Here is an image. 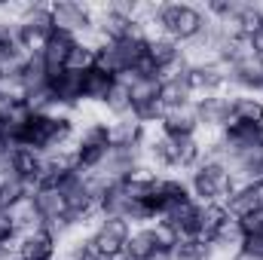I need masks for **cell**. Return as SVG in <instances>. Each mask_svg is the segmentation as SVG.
Segmentation results:
<instances>
[{
    "instance_id": "cell-8",
    "label": "cell",
    "mask_w": 263,
    "mask_h": 260,
    "mask_svg": "<svg viewBox=\"0 0 263 260\" xmlns=\"http://www.w3.org/2000/svg\"><path fill=\"white\" fill-rule=\"evenodd\" d=\"M147 62L156 67L159 77H172V73H184L187 70L190 55H187V46H181L178 40L162 37V34H150V40H147Z\"/></svg>"
},
{
    "instance_id": "cell-16",
    "label": "cell",
    "mask_w": 263,
    "mask_h": 260,
    "mask_svg": "<svg viewBox=\"0 0 263 260\" xmlns=\"http://www.w3.org/2000/svg\"><path fill=\"white\" fill-rule=\"evenodd\" d=\"M9 165H12V178L25 181L28 187L43 184V153H37L31 147H12L9 150Z\"/></svg>"
},
{
    "instance_id": "cell-15",
    "label": "cell",
    "mask_w": 263,
    "mask_h": 260,
    "mask_svg": "<svg viewBox=\"0 0 263 260\" xmlns=\"http://www.w3.org/2000/svg\"><path fill=\"white\" fill-rule=\"evenodd\" d=\"M80 40L77 37H70L65 31H52L49 34V40L37 49V55H40V62L46 65L49 73H59V70H65L67 62H70V52H73V46H77Z\"/></svg>"
},
{
    "instance_id": "cell-7",
    "label": "cell",
    "mask_w": 263,
    "mask_h": 260,
    "mask_svg": "<svg viewBox=\"0 0 263 260\" xmlns=\"http://www.w3.org/2000/svg\"><path fill=\"white\" fill-rule=\"evenodd\" d=\"M184 80L193 92V98L202 95H217V92H230V77H227V67L217 65L214 59H190V65L184 70Z\"/></svg>"
},
{
    "instance_id": "cell-23",
    "label": "cell",
    "mask_w": 263,
    "mask_h": 260,
    "mask_svg": "<svg viewBox=\"0 0 263 260\" xmlns=\"http://www.w3.org/2000/svg\"><path fill=\"white\" fill-rule=\"evenodd\" d=\"M159 101H162L165 110H175V107L193 104L196 98H193V92H190L184 73H172V77H162V83H159Z\"/></svg>"
},
{
    "instance_id": "cell-20",
    "label": "cell",
    "mask_w": 263,
    "mask_h": 260,
    "mask_svg": "<svg viewBox=\"0 0 263 260\" xmlns=\"http://www.w3.org/2000/svg\"><path fill=\"white\" fill-rule=\"evenodd\" d=\"M150 138V129H144L138 120H110V144L117 150H141Z\"/></svg>"
},
{
    "instance_id": "cell-6",
    "label": "cell",
    "mask_w": 263,
    "mask_h": 260,
    "mask_svg": "<svg viewBox=\"0 0 263 260\" xmlns=\"http://www.w3.org/2000/svg\"><path fill=\"white\" fill-rule=\"evenodd\" d=\"M55 31H65L77 40H95V6L80 0H55L49 3Z\"/></svg>"
},
{
    "instance_id": "cell-29",
    "label": "cell",
    "mask_w": 263,
    "mask_h": 260,
    "mask_svg": "<svg viewBox=\"0 0 263 260\" xmlns=\"http://www.w3.org/2000/svg\"><path fill=\"white\" fill-rule=\"evenodd\" d=\"M202 208H199V236L202 239H211L233 214L227 211V205L223 202H199Z\"/></svg>"
},
{
    "instance_id": "cell-27",
    "label": "cell",
    "mask_w": 263,
    "mask_h": 260,
    "mask_svg": "<svg viewBox=\"0 0 263 260\" xmlns=\"http://www.w3.org/2000/svg\"><path fill=\"white\" fill-rule=\"evenodd\" d=\"M202 135L199 138H184L175 141V175H190L202 162Z\"/></svg>"
},
{
    "instance_id": "cell-43",
    "label": "cell",
    "mask_w": 263,
    "mask_h": 260,
    "mask_svg": "<svg viewBox=\"0 0 263 260\" xmlns=\"http://www.w3.org/2000/svg\"><path fill=\"white\" fill-rule=\"evenodd\" d=\"M6 260H22V257H18V254H12V257H6Z\"/></svg>"
},
{
    "instance_id": "cell-18",
    "label": "cell",
    "mask_w": 263,
    "mask_h": 260,
    "mask_svg": "<svg viewBox=\"0 0 263 260\" xmlns=\"http://www.w3.org/2000/svg\"><path fill=\"white\" fill-rule=\"evenodd\" d=\"M159 135L165 138H175V141H184V138H199V120H196V110L193 104L187 107H175V110H165L162 123H159Z\"/></svg>"
},
{
    "instance_id": "cell-34",
    "label": "cell",
    "mask_w": 263,
    "mask_h": 260,
    "mask_svg": "<svg viewBox=\"0 0 263 260\" xmlns=\"http://www.w3.org/2000/svg\"><path fill=\"white\" fill-rule=\"evenodd\" d=\"M202 9H205V15H208L211 22H217V25H230L233 15H236V9H239V0H208Z\"/></svg>"
},
{
    "instance_id": "cell-3",
    "label": "cell",
    "mask_w": 263,
    "mask_h": 260,
    "mask_svg": "<svg viewBox=\"0 0 263 260\" xmlns=\"http://www.w3.org/2000/svg\"><path fill=\"white\" fill-rule=\"evenodd\" d=\"M184 178H187V187L196 202H223L236 187V178L223 159H202Z\"/></svg>"
},
{
    "instance_id": "cell-2",
    "label": "cell",
    "mask_w": 263,
    "mask_h": 260,
    "mask_svg": "<svg viewBox=\"0 0 263 260\" xmlns=\"http://www.w3.org/2000/svg\"><path fill=\"white\" fill-rule=\"evenodd\" d=\"M110 150H114V144H110V120L107 117H89L86 123H80L77 141L70 144V153L83 175L101 172Z\"/></svg>"
},
{
    "instance_id": "cell-9",
    "label": "cell",
    "mask_w": 263,
    "mask_h": 260,
    "mask_svg": "<svg viewBox=\"0 0 263 260\" xmlns=\"http://www.w3.org/2000/svg\"><path fill=\"white\" fill-rule=\"evenodd\" d=\"M202 135H220L233 123V107H230V92H217V95H202L193 101Z\"/></svg>"
},
{
    "instance_id": "cell-32",
    "label": "cell",
    "mask_w": 263,
    "mask_h": 260,
    "mask_svg": "<svg viewBox=\"0 0 263 260\" xmlns=\"http://www.w3.org/2000/svg\"><path fill=\"white\" fill-rule=\"evenodd\" d=\"M34 193V187H28L25 181H18V178H6V181H0V211H12V208H18L22 202H28Z\"/></svg>"
},
{
    "instance_id": "cell-4",
    "label": "cell",
    "mask_w": 263,
    "mask_h": 260,
    "mask_svg": "<svg viewBox=\"0 0 263 260\" xmlns=\"http://www.w3.org/2000/svg\"><path fill=\"white\" fill-rule=\"evenodd\" d=\"M52 31H55V22H52L49 3H28L25 12L15 18V37L25 52H37Z\"/></svg>"
},
{
    "instance_id": "cell-42",
    "label": "cell",
    "mask_w": 263,
    "mask_h": 260,
    "mask_svg": "<svg viewBox=\"0 0 263 260\" xmlns=\"http://www.w3.org/2000/svg\"><path fill=\"white\" fill-rule=\"evenodd\" d=\"M227 260H248L245 254H233V257H227Z\"/></svg>"
},
{
    "instance_id": "cell-24",
    "label": "cell",
    "mask_w": 263,
    "mask_h": 260,
    "mask_svg": "<svg viewBox=\"0 0 263 260\" xmlns=\"http://www.w3.org/2000/svg\"><path fill=\"white\" fill-rule=\"evenodd\" d=\"M242 239H245V233H242V227H239V220L236 217H230L208 242H211V248H214V254L217 260H227L233 257V254H239L242 251Z\"/></svg>"
},
{
    "instance_id": "cell-1",
    "label": "cell",
    "mask_w": 263,
    "mask_h": 260,
    "mask_svg": "<svg viewBox=\"0 0 263 260\" xmlns=\"http://www.w3.org/2000/svg\"><path fill=\"white\" fill-rule=\"evenodd\" d=\"M208 25V15L199 3L187 0H165L153 6V31L162 37L178 40L181 46H190L202 34V28Z\"/></svg>"
},
{
    "instance_id": "cell-45",
    "label": "cell",
    "mask_w": 263,
    "mask_h": 260,
    "mask_svg": "<svg viewBox=\"0 0 263 260\" xmlns=\"http://www.w3.org/2000/svg\"><path fill=\"white\" fill-rule=\"evenodd\" d=\"M92 260H98V257H92Z\"/></svg>"
},
{
    "instance_id": "cell-19",
    "label": "cell",
    "mask_w": 263,
    "mask_h": 260,
    "mask_svg": "<svg viewBox=\"0 0 263 260\" xmlns=\"http://www.w3.org/2000/svg\"><path fill=\"white\" fill-rule=\"evenodd\" d=\"M77 175H80V165H77L70 147L43 156V184H55V187H62V184H67V181L77 178Z\"/></svg>"
},
{
    "instance_id": "cell-31",
    "label": "cell",
    "mask_w": 263,
    "mask_h": 260,
    "mask_svg": "<svg viewBox=\"0 0 263 260\" xmlns=\"http://www.w3.org/2000/svg\"><path fill=\"white\" fill-rule=\"evenodd\" d=\"M172 260H217V254L208 239L187 236V239H178V245L172 248Z\"/></svg>"
},
{
    "instance_id": "cell-41",
    "label": "cell",
    "mask_w": 263,
    "mask_h": 260,
    "mask_svg": "<svg viewBox=\"0 0 263 260\" xmlns=\"http://www.w3.org/2000/svg\"><path fill=\"white\" fill-rule=\"evenodd\" d=\"M251 190H254V199H257V205L263 208V181H257V184H251Z\"/></svg>"
},
{
    "instance_id": "cell-12",
    "label": "cell",
    "mask_w": 263,
    "mask_h": 260,
    "mask_svg": "<svg viewBox=\"0 0 263 260\" xmlns=\"http://www.w3.org/2000/svg\"><path fill=\"white\" fill-rule=\"evenodd\" d=\"M230 77V92H242V95H263V59L248 52L245 59H239L236 65L227 70Z\"/></svg>"
},
{
    "instance_id": "cell-38",
    "label": "cell",
    "mask_w": 263,
    "mask_h": 260,
    "mask_svg": "<svg viewBox=\"0 0 263 260\" xmlns=\"http://www.w3.org/2000/svg\"><path fill=\"white\" fill-rule=\"evenodd\" d=\"M248 43H251V52L263 59V25L254 31V34H251V37H248Z\"/></svg>"
},
{
    "instance_id": "cell-36",
    "label": "cell",
    "mask_w": 263,
    "mask_h": 260,
    "mask_svg": "<svg viewBox=\"0 0 263 260\" xmlns=\"http://www.w3.org/2000/svg\"><path fill=\"white\" fill-rule=\"evenodd\" d=\"M239 227L245 236H263V208H254L245 217H239Z\"/></svg>"
},
{
    "instance_id": "cell-44",
    "label": "cell",
    "mask_w": 263,
    "mask_h": 260,
    "mask_svg": "<svg viewBox=\"0 0 263 260\" xmlns=\"http://www.w3.org/2000/svg\"><path fill=\"white\" fill-rule=\"evenodd\" d=\"M59 260H67V257H59Z\"/></svg>"
},
{
    "instance_id": "cell-25",
    "label": "cell",
    "mask_w": 263,
    "mask_h": 260,
    "mask_svg": "<svg viewBox=\"0 0 263 260\" xmlns=\"http://www.w3.org/2000/svg\"><path fill=\"white\" fill-rule=\"evenodd\" d=\"M230 107H233V123L263 126V95H242V92H230Z\"/></svg>"
},
{
    "instance_id": "cell-5",
    "label": "cell",
    "mask_w": 263,
    "mask_h": 260,
    "mask_svg": "<svg viewBox=\"0 0 263 260\" xmlns=\"http://www.w3.org/2000/svg\"><path fill=\"white\" fill-rule=\"evenodd\" d=\"M132 230L135 227H132L129 220H123V217H98V224L89 230L95 257L98 260H123L126 245H129V239H132Z\"/></svg>"
},
{
    "instance_id": "cell-39",
    "label": "cell",
    "mask_w": 263,
    "mask_h": 260,
    "mask_svg": "<svg viewBox=\"0 0 263 260\" xmlns=\"http://www.w3.org/2000/svg\"><path fill=\"white\" fill-rule=\"evenodd\" d=\"M6 150H12V144H9V132H6V123H0V153H6Z\"/></svg>"
},
{
    "instance_id": "cell-33",
    "label": "cell",
    "mask_w": 263,
    "mask_h": 260,
    "mask_svg": "<svg viewBox=\"0 0 263 260\" xmlns=\"http://www.w3.org/2000/svg\"><path fill=\"white\" fill-rule=\"evenodd\" d=\"M15 242H18V230L12 224V217L6 211H0V260L15 254Z\"/></svg>"
},
{
    "instance_id": "cell-26",
    "label": "cell",
    "mask_w": 263,
    "mask_h": 260,
    "mask_svg": "<svg viewBox=\"0 0 263 260\" xmlns=\"http://www.w3.org/2000/svg\"><path fill=\"white\" fill-rule=\"evenodd\" d=\"M156 248H162V245L156 242V230H153V224H147V227H135V230H132L129 245H126L123 260H147Z\"/></svg>"
},
{
    "instance_id": "cell-14",
    "label": "cell",
    "mask_w": 263,
    "mask_h": 260,
    "mask_svg": "<svg viewBox=\"0 0 263 260\" xmlns=\"http://www.w3.org/2000/svg\"><path fill=\"white\" fill-rule=\"evenodd\" d=\"M31 205H34V211H37V217H40L43 224H55V220L67 217L65 193H62V187H55V184H40V187H34Z\"/></svg>"
},
{
    "instance_id": "cell-30",
    "label": "cell",
    "mask_w": 263,
    "mask_h": 260,
    "mask_svg": "<svg viewBox=\"0 0 263 260\" xmlns=\"http://www.w3.org/2000/svg\"><path fill=\"white\" fill-rule=\"evenodd\" d=\"M263 25V3H239L233 22L227 25L230 31H236L239 37H251Z\"/></svg>"
},
{
    "instance_id": "cell-11",
    "label": "cell",
    "mask_w": 263,
    "mask_h": 260,
    "mask_svg": "<svg viewBox=\"0 0 263 260\" xmlns=\"http://www.w3.org/2000/svg\"><path fill=\"white\" fill-rule=\"evenodd\" d=\"M49 98H52V107L62 110V114H80L83 110V92H80V70H59L49 77Z\"/></svg>"
},
{
    "instance_id": "cell-17",
    "label": "cell",
    "mask_w": 263,
    "mask_h": 260,
    "mask_svg": "<svg viewBox=\"0 0 263 260\" xmlns=\"http://www.w3.org/2000/svg\"><path fill=\"white\" fill-rule=\"evenodd\" d=\"M120 77H114V73H107V70H101V67H86V70H80V92H83V107H89V104H95V107H101L104 104V98H107V92L114 89V83H117Z\"/></svg>"
},
{
    "instance_id": "cell-21",
    "label": "cell",
    "mask_w": 263,
    "mask_h": 260,
    "mask_svg": "<svg viewBox=\"0 0 263 260\" xmlns=\"http://www.w3.org/2000/svg\"><path fill=\"white\" fill-rule=\"evenodd\" d=\"M199 205L196 199H190V202H184V205H178V208H172L165 217H159L165 227H172L175 230V236L178 239H187V236H199Z\"/></svg>"
},
{
    "instance_id": "cell-37",
    "label": "cell",
    "mask_w": 263,
    "mask_h": 260,
    "mask_svg": "<svg viewBox=\"0 0 263 260\" xmlns=\"http://www.w3.org/2000/svg\"><path fill=\"white\" fill-rule=\"evenodd\" d=\"M239 254H245L248 260H263V236H245Z\"/></svg>"
},
{
    "instance_id": "cell-40",
    "label": "cell",
    "mask_w": 263,
    "mask_h": 260,
    "mask_svg": "<svg viewBox=\"0 0 263 260\" xmlns=\"http://www.w3.org/2000/svg\"><path fill=\"white\" fill-rule=\"evenodd\" d=\"M147 260H172V251H168V248H156Z\"/></svg>"
},
{
    "instance_id": "cell-28",
    "label": "cell",
    "mask_w": 263,
    "mask_h": 260,
    "mask_svg": "<svg viewBox=\"0 0 263 260\" xmlns=\"http://www.w3.org/2000/svg\"><path fill=\"white\" fill-rule=\"evenodd\" d=\"M101 110H104L107 120H126V117H132V89L123 83V80L114 83V89L107 92Z\"/></svg>"
},
{
    "instance_id": "cell-35",
    "label": "cell",
    "mask_w": 263,
    "mask_h": 260,
    "mask_svg": "<svg viewBox=\"0 0 263 260\" xmlns=\"http://www.w3.org/2000/svg\"><path fill=\"white\" fill-rule=\"evenodd\" d=\"M92 62H95V40H80L70 52L67 67L70 70H86V67H92Z\"/></svg>"
},
{
    "instance_id": "cell-13",
    "label": "cell",
    "mask_w": 263,
    "mask_h": 260,
    "mask_svg": "<svg viewBox=\"0 0 263 260\" xmlns=\"http://www.w3.org/2000/svg\"><path fill=\"white\" fill-rule=\"evenodd\" d=\"M153 199H156V205H159V217H165L172 208H178V205L190 202L193 193H190V187H187V178H184V175H159L156 190H153Z\"/></svg>"
},
{
    "instance_id": "cell-22",
    "label": "cell",
    "mask_w": 263,
    "mask_h": 260,
    "mask_svg": "<svg viewBox=\"0 0 263 260\" xmlns=\"http://www.w3.org/2000/svg\"><path fill=\"white\" fill-rule=\"evenodd\" d=\"M227 165H230L236 184H257V181H263V147H254V150H245V153L233 156Z\"/></svg>"
},
{
    "instance_id": "cell-10",
    "label": "cell",
    "mask_w": 263,
    "mask_h": 260,
    "mask_svg": "<svg viewBox=\"0 0 263 260\" xmlns=\"http://www.w3.org/2000/svg\"><path fill=\"white\" fill-rule=\"evenodd\" d=\"M15 254L22 260H59V254H62V239L46 224H40V227H34V230H28V233L18 236Z\"/></svg>"
}]
</instances>
